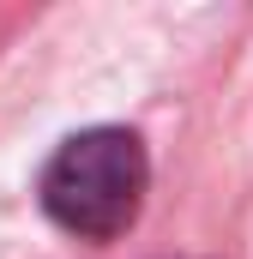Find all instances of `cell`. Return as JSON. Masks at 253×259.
Returning <instances> with one entry per match:
<instances>
[{"instance_id": "6da1fadb", "label": "cell", "mask_w": 253, "mask_h": 259, "mask_svg": "<svg viewBox=\"0 0 253 259\" xmlns=\"http://www.w3.org/2000/svg\"><path fill=\"white\" fill-rule=\"evenodd\" d=\"M43 205L78 241H115L145 205V145L121 127H91L66 139L43 169Z\"/></svg>"}]
</instances>
